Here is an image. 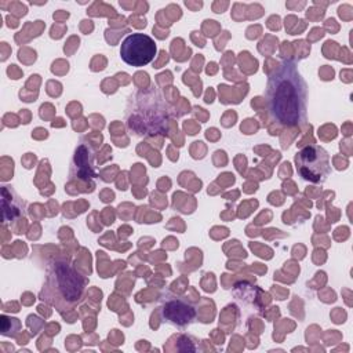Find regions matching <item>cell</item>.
Masks as SVG:
<instances>
[{
  "label": "cell",
  "mask_w": 353,
  "mask_h": 353,
  "mask_svg": "<svg viewBox=\"0 0 353 353\" xmlns=\"http://www.w3.org/2000/svg\"><path fill=\"white\" fill-rule=\"evenodd\" d=\"M266 97L273 121L285 127L306 121L307 87L295 62L287 59L276 66L268 80Z\"/></svg>",
  "instance_id": "6da1fadb"
},
{
  "label": "cell",
  "mask_w": 353,
  "mask_h": 353,
  "mask_svg": "<svg viewBox=\"0 0 353 353\" xmlns=\"http://www.w3.org/2000/svg\"><path fill=\"white\" fill-rule=\"evenodd\" d=\"M295 167L301 178L310 183H323L331 175L330 154L316 143L303 146L295 154Z\"/></svg>",
  "instance_id": "7a4b0ae2"
},
{
  "label": "cell",
  "mask_w": 353,
  "mask_h": 353,
  "mask_svg": "<svg viewBox=\"0 0 353 353\" xmlns=\"http://www.w3.org/2000/svg\"><path fill=\"white\" fill-rule=\"evenodd\" d=\"M157 52L154 40L143 33H131L128 34L120 46L121 59L135 68L145 66L150 63Z\"/></svg>",
  "instance_id": "3957f363"
},
{
  "label": "cell",
  "mask_w": 353,
  "mask_h": 353,
  "mask_svg": "<svg viewBox=\"0 0 353 353\" xmlns=\"http://www.w3.org/2000/svg\"><path fill=\"white\" fill-rule=\"evenodd\" d=\"M161 312L165 321L178 327L190 324L196 317L194 307L183 299H171L165 302Z\"/></svg>",
  "instance_id": "277c9868"
},
{
  "label": "cell",
  "mask_w": 353,
  "mask_h": 353,
  "mask_svg": "<svg viewBox=\"0 0 353 353\" xmlns=\"http://www.w3.org/2000/svg\"><path fill=\"white\" fill-rule=\"evenodd\" d=\"M15 194V192L12 189H10L8 186H3L1 190V207H3V222H6L8 212L11 211V221L15 219L17 216L22 215V210H23V204L22 201L15 197L12 199V196Z\"/></svg>",
  "instance_id": "5b68a950"
}]
</instances>
